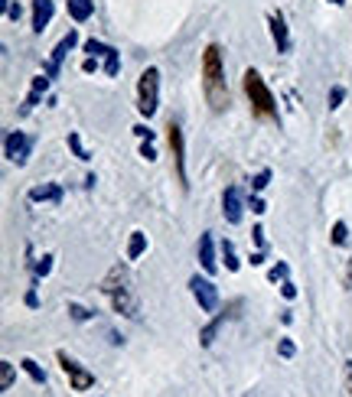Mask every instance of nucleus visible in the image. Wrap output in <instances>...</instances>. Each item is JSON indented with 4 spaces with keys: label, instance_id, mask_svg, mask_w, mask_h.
I'll list each match as a JSON object with an SVG mask.
<instances>
[{
    "label": "nucleus",
    "instance_id": "obj_25",
    "mask_svg": "<svg viewBox=\"0 0 352 397\" xmlns=\"http://www.w3.org/2000/svg\"><path fill=\"white\" fill-rule=\"evenodd\" d=\"M69 147L76 150L78 160H88V153H85V147H82V140H78V133H69Z\"/></svg>",
    "mask_w": 352,
    "mask_h": 397
},
{
    "label": "nucleus",
    "instance_id": "obj_32",
    "mask_svg": "<svg viewBox=\"0 0 352 397\" xmlns=\"http://www.w3.org/2000/svg\"><path fill=\"white\" fill-rule=\"evenodd\" d=\"M277 352H281L284 359H290V355H294V342H290V339H284V342H281V345H277Z\"/></svg>",
    "mask_w": 352,
    "mask_h": 397
},
{
    "label": "nucleus",
    "instance_id": "obj_6",
    "mask_svg": "<svg viewBox=\"0 0 352 397\" xmlns=\"http://www.w3.org/2000/svg\"><path fill=\"white\" fill-rule=\"evenodd\" d=\"M59 361H62V371L69 375V381H72V388H76V391H88L92 384H95V375L82 368L76 359H69L66 352H59Z\"/></svg>",
    "mask_w": 352,
    "mask_h": 397
},
{
    "label": "nucleus",
    "instance_id": "obj_16",
    "mask_svg": "<svg viewBox=\"0 0 352 397\" xmlns=\"http://www.w3.org/2000/svg\"><path fill=\"white\" fill-rule=\"evenodd\" d=\"M69 13H72L76 23H85L95 13V0H69Z\"/></svg>",
    "mask_w": 352,
    "mask_h": 397
},
{
    "label": "nucleus",
    "instance_id": "obj_40",
    "mask_svg": "<svg viewBox=\"0 0 352 397\" xmlns=\"http://www.w3.org/2000/svg\"><path fill=\"white\" fill-rule=\"evenodd\" d=\"M330 3H336V7H343V3H346V0H330Z\"/></svg>",
    "mask_w": 352,
    "mask_h": 397
},
{
    "label": "nucleus",
    "instance_id": "obj_38",
    "mask_svg": "<svg viewBox=\"0 0 352 397\" xmlns=\"http://www.w3.org/2000/svg\"><path fill=\"white\" fill-rule=\"evenodd\" d=\"M82 68H85V72H95V68H98V62H95V59H92V56H88V59H85V66H82Z\"/></svg>",
    "mask_w": 352,
    "mask_h": 397
},
{
    "label": "nucleus",
    "instance_id": "obj_28",
    "mask_svg": "<svg viewBox=\"0 0 352 397\" xmlns=\"http://www.w3.org/2000/svg\"><path fill=\"white\" fill-rule=\"evenodd\" d=\"M267 182H271V173H267V170H261V173H258V176H255V180H251V186H255V189L261 192V189H265V186H267Z\"/></svg>",
    "mask_w": 352,
    "mask_h": 397
},
{
    "label": "nucleus",
    "instance_id": "obj_17",
    "mask_svg": "<svg viewBox=\"0 0 352 397\" xmlns=\"http://www.w3.org/2000/svg\"><path fill=\"white\" fill-rule=\"evenodd\" d=\"M143 247H147V235L143 231H134L131 241H127V261H137L143 254Z\"/></svg>",
    "mask_w": 352,
    "mask_h": 397
},
{
    "label": "nucleus",
    "instance_id": "obj_34",
    "mask_svg": "<svg viewBox=\"0 0 352 397\" xmlns=\"http://www.w3.org/2000/svg\"><path fill=\"white\" fill-rule=\"evenodd\" d=\"M141 157H143V160H157V153H153L150 143H143V147H141Z\"/></svg>",
    "mask_w": 352,
    "mask_h": 397
},
{
    "label": "nucleus",
    "instance_id": "obj_30",
    "mask_svg": "<svg viewBox=\"0 0 352 397\" xmlns=\"http://www.w3.org/2000/svg\"><path fill=\"white\" fill-rule=\"evenodd\" d=\"M267 277H271L274 284H277V280H287V264H277V267H271V274H267Z\"/></svg>",
    "mask_w": 352,
    "mask_h": 397
},
{
    "label": "nucleus",
    "instance_id": "obj_23",
    "mask_svg": "<svg viewBox=\"0 0 352 397\" xmlns=\"http://www.w3.org/2000/svg\"><path fill=\"white\" fill-rule=\"evenodd\" d=\"M349 241V228H346V222H336L333 225V245H346Z\"/></svg>",
    "mask_w": 352,
    "mask_h": 397
},
{
    "label": "nucleus",
    "instance_id": "obj_8",
    "mask_svg": "<svg viewBox=\"0 0 352 397\" xmlns=\"http://www.w3.org/2000/svg\"><path fill=\"white\" fill-rule=\"evenodd\" d=\"M167 131H170V150H173V166H176V180H180V186H183V189H186L190 182H186V157H183V131H180V124H170Z\"/></svg>",
    "mask_w": 352,
    "mask_h": 397
},
{
    "label": "nucleus",
    "instance_id": "obj_10",
    "mask_svg": "<svg viewBox=\"0 0 352 397\" xmlns=\"http://www.w3.org/2000/svg\"><path fill=\"white\" fill-rule=\"evenodd\" d=\"M76 33H69V36H62L59 39V46L52 49V56H49V62H46V78H56L59 75V66H62V59H66V52L72 46H76Z\"/></svg>",
    "mask_w": 352,
    "mask_h": 397
},
{
    "label": "nucleus",
    "instance_id": "obj_4",
    "mask_svg": "<svg viewBox=\"0 0 352 397\" xmlns=\"http://www.w3.org/2000/svg\"><path fill=\"white\" fill-rule=\"evenodd\" d=\"M160 104V72L157 68H143L141 82H137V111L143 117H153Z\"/></svg>",
    "mask_w": 352,
    "mask_h": 397
},
{
    "label": "nucleus",
    "instance_id": "obj_15",
    "mask_svg": "<svg viewBox=\"0 0 352 397\" xmlns=\"http://www.w3.org/2000/svg\"><path fill=\"white\" fill-rule=\"evenodd\" d=\"M199 261H202V270H206V274H216V251H212V235L209 231L199 238Z\"/></svg>",
    "mask_w": 352,
    "mask_h": 397
},
{
    "label": "nucleus",
    "instance_id": "obj_37",
    "mask_svg": "<svg viewBox=\"0 0 352 397\" xmlns=\"http://www.w3.org/2000/svg\"><path fill=\"white\" fill-rule=\"evenodd\" d=\"M251 212H258V215H261V212H265V202H261V198H251Z\"/></svg>",
    "mask_w": 352,
    "mask_h": 397
},
{
    "label": "nucleus",
    "instance_id": "obj_36",
    "mask_svg": "<svg viewBox=\"0 0 352 397\" xmlns=\"http://www.w3.org/2000/svg\"><path fill=\"white\" fill-rule=\"evenodd\" d=\"M7 13H10V20H20V13H23V10H20V3H10Z\"/></svg>",
    "mask_w": 352,
    "mask_h": 397
},
{
    "label": "nucleus",
    "instance_id": "obj_33",
    "mask_svg": "<svg viewBox=\"0 0 352 397\" xmlns=\"http://www.w3.org/2000/svg\"><path fill=\"white\" fill-rule=\"evenodd\" d=\"M281 294H284L287 300H294V296H297V287L290 284V280H284V287H281Z\"/></svg>",
    "mask_w": 352,
    "mask_h": 397
},
{
    "label": "nucleus",
    "instance_id": "obj_13",
    "mask_svg": "<svg viewBox=\"0 0 352 397\" xmlns=\"http://www.w3.org/2000/svg\"><path fill=\"white\" fill-rule=\"evenodd\" d=\"M46 88H49V78H33V88H29V95H27V101H23V108H20V114H29L33 108L39 104V98L46 95Z\"/></svg>",
    "mask_w": 352,
    "mask_h": 397
},
{
    "label": "nucleus",
    "instance_id": "obj_9",
    "mask_svg": "<svg viewBox=\"0 0 352 397\" xmlns=\"http://www.w3.org/2000/svg\"><path fill=\"white\" fill-rule=\"evenodd\" d=\"M241 192H238V186H229L225 189V196H222V215H225V222L229 225H238L241 222Z\"/></svg>",
    "mask_w": 352,
    "mask_h": 397
},
{
    "label": "nucleus",
    "instance_id": "obj_27",
    "mask_svg": "<svg viewBox=\"0 0 352 397\" xmlns=\"http://www.w3.org/2000/svg\"><path fill=\"white\" fill-rule=\"evenodd\" d=\"M343 381H346V397H352V361H343Z\"/></svg>",
    "mask_w": 352,
    "mask_h": 397
},
{
    "label": "nucleus",
    "instance_id": "obj_18",
    "mask_svg": "<svg viewBox=\"0 0 352 397\" xmlns=\"http://www.w3.org/2000/svg\"><path fill=\"white\" fill-rule=\"evenodd\" d=\"M20 365L27 368V375H29V378H33V381H36V384H43V381H46V371L39 368V365H36V361H33V359H23V361H20Z\"/></svg>",
    "mask_w": 352,
    "mask_h": 397
},
{
    "label": "nucleus",
    "instance_id": "obj_29",
    "mask_svg": "<svg viewBox=\"0 0 352 397\" xmlns=\"http://www.w3.org/2000/svg\"><path fill=\"white\" fill-rule=\"evenodd\" d=\"M343 98H346V92H343V88H339V85H336L333 92H330V108H333V111H336V108L343 104Z\"/></svg>",
    "mask_w": 352,
    "mask_h": 397
},
{
    "label": "nucleus",
    "instance_id": "obj_3",
    "mask_svg": "<svg viewBox=\"0 0 352 397\" xmlns=\"http://www.w3.org/2000/svg\"><path fill=\"white\" fill-rule=\"evenodd\" d=\"M245 95L248 101H251V108H255L261 117H277V104H274V95L267 92L265 78L258 75L255 68H248L245 72Z\"/></svg>",
    "mask_w": 352,
    "mask_h": 397
},
{
    "label": "nucleus",
    "instance_id": "obj_24",
    "mask_svg": "<svg viewBox=\"0 0 352 397\" xmlns=\"http://www.w3.org/2000/svg\"><path fill=\"white\" fill-rule=\"evenodd\" d=\"M222 257H225V267H229V270H238L235 247H232V241H225V245H222Z\"/></svg>",
    "mask_w": 352,
    "mask_h": 397
},
{
    "label": "nucleus",
    "instance_id": "obj_21",
    "mask_svg": "<svg viewBox=\"0 0 352 397\" xmlns=\"http://www.w3.org/2000/svg\"><path fill=\"white\" fill-rule=\"evenodd\" d=\"M85 52H88L92 59H98V56H108V52H111V46L98 43V39H88V43H85Z\"/></svg>",
    "mask_w": 352,
    "mask_h": 397
},
{
    "label": "nucleus",
    "instance_id": "obj_7",
    "mask_svg": "<svg viewBox=\"0 0 352 397\" xmlns=\"http://www.w3.org/2000/svg\"><path fill=\"white\" fill-rule=\"evenodd\" d=\"M190 290H192V296L199 300L202 310L216 312V306H219V290H216V284H212V280H206V277H192Z\"/></svg>",
    "mask_w": 352,
    "mask_h": 397
},
{
    "label": "nucleus",
    "instance_id": "obj_39",
    "mask_svg": "<svg viewBox=\"0 0 352 397\" xmlns=\"http://www.w3.org/2000/svg\"><path fill=\"white\" fill-rule=\"evenodd\" d=\"M346 284L352 287V261H349V267H346Z\"/></svg>",
    "mask_w": 352,
    "mask_h": 397
},
{
    "label": "nucleus",
    "instance_id": "obj_1",
    "mask_svg": "<svg viewBox=\"0 0 352 397\" xmlns=\"http://www.w3.org/2000/svg\"><path fill=\"white\" fill-rule=\"evenodd\" d=\"M202 92L212 111L229 108V85H225V66H222V49L212 43L202 52Z\"/></svg>",
    "mask_w": 352,
    "mask_h": 397
},
{
    "label": "nucleus",
    "instance_id": "obj_20",
    "mask_svg": "<svg viewBox=\"0 0 352 397\" xmlns=\"http://www.w3.org/2000/svg\"><path fill=\"white\" fill-rule=\"evenodd\" d=\"M0 388L3 391L13 388V365L10 361H0Z\"/></svg>",
    "mask_w": 352,
    "mask_h": 397
},
{
    "label": "nucleus",
    "instance_id": "obj_26",
    "mask_svg": "<svg viewBox=\"0 0 352 397\" xmlns=\"http://www.w3.org/2000/svg\"><path fill=\"white\" fill-rule=\"evenodd\" d=\"M69 312H72V319H78V322L92 319V312H88L85 306H78V303H69Z\"/></svg>",
    "mask_w": 352,
    "mask_h": 397
},
{
    "label": "nucleus",
    "instance_id": "obj_5",
    "mask_svg": "<svg viewBox=\"0 0 352 397\" xmlns=\"http://www.w3.org/2000/svg\"><path fill=\"white\" fill-rule=\"evenodd\" d=\"M29 147H33V140H29L27 133H20V131H10L7 140H3V153H7V160L17 163V166H23V163H27Z\"/></svg>",
    "mask_w": 352,
    "mask_h": 397
},
{
    "label": "nucleus",
    "instance_id": "obj_12",
    "mask_svg": "<svg viewBox=\"0 0 352 397\" xmlns=\"http://www.w3.org/2000/svg\"><path fill=\"white\" fill-rule=\"evenodd\" d=\"M52 20V0H33V29L43 33Z\"/></svg>",
    "mask_w": 352,
    "mask_h": 397
},
{
    "label": "nucleus",
    "instance_id": "obj_14",
    "mask_svg": "<svg viewBox=\"0 0 352 397\" xmlns=\"http://www.w3.org/2000/svg\"><path fill=\"white\" fill-rule=\"evenodd\" d=\"M29 202H62V189H59L56 182H49V186H36V189H29Z\"/></svg>",
    "mask_w": 352,
    "mask_h": 397
},
{
    "label": "nucleus",
    "instance_id": "obj_22",
    "mask_svg": "<svg viewBox=\"0 0 352 397\" xmlns=\"http://www.w3.org/2000/svg\"><path fill=\"white\" fill-rule=\"evenodd\" d=\"M105 72H108V75H118V72H121V59H118L115 49L105 56Z\"/></svg>",
    "mask_w": 352,
    "mask_h": 397
},
{
    "label": "nucleus",
    "instance_id": "obj_31",
    "mask_svg": "<svg viewBox=\"0 0 352 397\" xmlns=\"http://www.w3.org/2000/svg\"><path fill=\"white\" fill-rule=\"evenodd\" d=\"M49 270H52V257H43V261L36 264V274H39V277H46Z\"/></svg>",
    "mask_w": 352,
    "mask_h": 397
},
{
    "label": "nucleus",
    "instance_id": "obj_19",
    "mask_svg": "<svg viewBox=\"0 0 352 397\" xmlns=\"http://www.w3.org/2000/svg\"><path fill=\"white\" fill-rule=\"evenodd\" d=\"M219 326H222V316H219V319H216V322H209V326H206V329L199 332V342H202V345H206V349H209L212 342H216V332H219Z\"/></svg>",
    "mask_w": 352,
    "mask_h": 397
},
{
    "label": "nucleus",
    "instance_id": "obj_35",
    "mask_svg": "<svg viewBox=\"0 0 352 397\" xmlns=\"http://www.w3.org/2000/svg\"><path fill=\"white\" fill-rule=\"evenodd\" d=\"M134 133H137V137H147V140H153V131H147L143 124H137V127H134Z\"/></svg>",
    "mask_w": 352,
    "mask_h": 397
},
{
    "label": "nucleus",
    "instance_id": "obj_11",
    "mask_svg": "<svg viewBox=\"0 0 352 397\" xmlns=\"http://www.w3.org/2000/svg\"><path fill=\"white\" fill-rule=\"evenodd\" d=\"M271 36L277 43V52H290V33H287L284 13H271Z\"/></svg>",
    "mask_w": 352,
    "mask_h": 397
},
{
    "label": "nucleus",
    "instance_id": "obj_2",
    "mask_svg": "<svg viewBox=\"0 0 352 397\" xmlns=\"http://www.w3.org/2000/svg\"><path fill=\"white\" fill-rule=\"evenodd\" d=\"M101 290H105V296L111 300L115 312L127 316V319H137V316H141V303H137V294H134V280H131V274H127V267H121V264L111 267L108 277L101 280Z\"/></svg>",
    "mask_w": 352,
    "mask_h": 397
}]
</instances>
